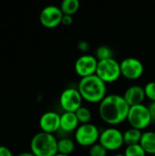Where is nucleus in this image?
Here are the masks:
<instances>
[{"label": "nucleus", "mask_w": 155, "mask_h": 156, "mask_svg": "<svg viewBox=\"0 0 155 156\" xmlns=\"http://www.w3.org/2000/svg\"><path fill=\"white\" fill-rule=\"evenodd\" d=\"M16 156H35L31 152H24V153H21L19 154L18 155Z\"/></svg>", "instance_id": "cd10ccee"}, {"label": "nucleus", "mask_w": 155, "mask_h": 156, "mask_svg": "<svg viewBox=\"0 0 155 156\" xmlns=\"http://www.w3.org/2000/svg\"><path fill=\"white\" fill-rule=\"evenodd\" d=\"M99 143L108 151H116L123 144V133L116 127H108L100 132Z\"/></svg>", "instance_id": "0eeeda50"}, {"label": "nucleus", "mask_w": 155, "mask_h": 156, "mask_svg": "<svg viewBox=\"0 0 155 156\" xmlns=\"http://www.w3.org/2000/svg\"><path fill=\"white\" fill-rule=\"evenodd\" d=\"M122 76L128 80H137L142 77L144 71V66L143 62L134 57H129L123 58L120 62Z\"/></svg>", "instance_id": "9d476101"}, {"label": "nucleus", "mask_w": 155, "mask_h": 156, "mask_svg": "<svg viewBox=\"0 0 155 156\" xmlns=\"http://www.w3.org/2000/svg\"><path fill=\"white\" fill-rule=\"evenodd\" d=\"M63 13L59 6L50 5L45 6L39 14V21L42 26L48 28H53L61 24Z\"/></svg>", "instance_id": "9b49d317"}, {"label": "nucleus", "mask_w": 155, "mask_h": 156, "mask_svg": "<svg viewBox=\"0 0 155 156\" xmlns=\"http://www.w3.org/2000/svg\"><path fill=\"white\" fill-rule=\"evenodd\" d=\"M82 101L78 88H66L59 96V104L64 112H76L82 106Z\"/></svg>", "instance_id": "6e6552de"}, {"label": "nucleus", "mask_w": 155, "mask_h": 156, "mask_svg": "<svg viewBox=\"0 0 155 156\" xmlns=\"http://www.w3.org/2000/svg\"><path fill=\"white\" fill-rule=\"evenodd\" d=\"M30 152L35 156H55L58 154V139L52 133L39 132L30 141Z\"/></svg>", "instance_id": "7ed1b4c3"}, {"label": "nucleus", "mask_w": 155, "mask_h": 156, "mask_svg": "<svg viewBox=\"0 0 155 156\" xmlns=\"http://www.w3.org/2000/svg\"><path fill=\"white\" fill-rule=\"evenodd\" d=\"M99 60L94 55L83 54L79 56L74 64V69L80 78H85L96 74Z\"/></svg>", "instance_id": "1a4fd4ad"}, {"label": "nucleus", "mask_w": 155, "mask_h": 156, "mask_svg": "<svg viewBox=\"0 0 155 156\" xmlns=\"http://www.w3.org/2000/svg\"><path fill=\"white\" fill-rule=\"evenodd\" d=\"M123 97L130 106L142 104L144 99L146 98L144 88L137 84L131 85L125 90L123 93Z\"/></svg>", "instance_id": "ddd939ff"}, {"label": "nucleus", "mask_w": 155, "mask_h": 156, "mask_svg": "<svg viewBox=\"0 0 155 156\" xmlns=\"http://www.w3.org/2000/svg\"><path fill=\"white\" fill-rule=\"evenodd\" d=\"M75 142L69 137H62L58 140V154L70 155L75 150Z\"/></svg>", "instance_id": "dca6fc26"}, {"label": "nucleus", "mask_w": 155, "mask_h": 156, "mask_svg": "<svg viewBox=\"0 0 155 156\" xmlns=\"http://www.w3.org/2000/svg\"><path fill=\"white\" fill-rule=\"evenodd\" d=\"M112 156H125L123 154H114V155Z\"/></svg>", "instance_id": "c85d7f7f"}, {"label": "nucleus", "mask_w": 155, "mask_h": 156, "mask_svg": "<svg viewBox=\"0 0 155 156\" xmlns=\"http://www.w3.org/2000/svg\"><path fill=\"white\" fill-rule=\"evenodd\" d=\"M78 90L82 99L90 103H100L107 95L106 83L96 74L81 78L78 84Z\"/></svg>", "instance_id": "f03ea898"}, {"label": "nucleus", "mask_w": 155, "mask_h": 156, "mask_svg": "<svg viewBox=\"0 0 155 156\" xmlns=\"http://www.w3.org/2000/svg\"><path fill=\"white\" fill-rule=\"evenodd\" d=\"M59 7L64 15L72 16L79 8V0H63Z\"/></svg>", "instance_id": "a211bd4d"}, {"label": "nucleus", "mask_w": 155, "mask_h": 156, "mask_svg": "<svg viewBox=\"0 0 155 156\" xmlns=\"http://www.w3.org/2000/svg\"><path fill=\"white\" fill-rule=\"evenodd\" d=\"M100 133V132L99 128L91 122L79 124V126L75 131V142L81 146L90 147L99 142Z\"/></svg>", "instance_id": "423d86ee"}, {"label": "nucleus", "mask_w": 155, "mask_h": 156, "mask_svg": "<svg viewBox=\"0 0 155 156\" xmlns=\"http://www.w3.org/2000/svg\"><path fill=\"white\" fill-rule=\"evenodd\" d=\"M39 127L41 132L54 134L60 130V115L54 111L44 112L39 119Z\"/></svg>", "instance_id": "f8f14e48"}, {"label": "nucleus", "mask_w": 155, "mask_h": 156, "mask_svg": "<svg viewBox=\"0 0 155 156\" xmlns=\"http://www.w3.org/2000/svg\"><path fill=\"white\" fill-rule=\"evenodd\" d=\"M127 121L132 128L141 131L146 129L153 122L148 106L143 103L130 107Z\"/></svg>", "instance_id": "39448f33"}, {"label": "nucleus", "mask_w": 155, "mask_h": 156, "mask_svg": "<svg viewBox=\"0 0 155 156\" xmlns=\"http://www.w3.org/2000/svg\"><path fill=\"white\" fill-rule=\"evenodd\" d=\"M0 156H14L11 150L5 146V145H0Z\"/></svg>", "instance_id": "a878e982"}, {"label": "nucleus", "mask_w": 155, "mask_h": 156, "mask_svg": "<svg viewBox=\"0 0 155 156\" xmlns=\"http://www.w3.org/2000/svg\"><path fill=\"white\" fill-rule=\"evenodd\" d=\"M77 47H78V48L80 50V51H82V52H87V51H89V49H90V43L88 42V41H86V40H79L78 41V43H77Z\"/></svg>", "instance_id": "b1692460"}, {"label": "nucleus", "mask_w": 155, "mask_h": 156, "mask_svg": "<svg viewBox=\"0 0 155 156\" xmlns=\"http://www.w3.org/2000/svg\"><path fill=\"white\" fill-rule=\"evenodd\" d=\"M148 109L151 114L152 122H155V101H151V103L148 105Z\"/></svg>", "instance_id": "bb28decb"}, {"label": "nucleus", "mask_w": 155, "mask_h": 156, "mask_svg": "<svg viewBox=\"0 0 155 156\" xmlns=\"http://www.w3.org/2000/svg\"><path fill=\"white\" fill-rule=\"evenodd\" d=\"M96 75L106 84L116 81L122 76L120 62L114 58L99 60Z\"/></svg>", "instance_id": "20e7f679"}, {"label": "nucleus", "mask_w": 155, "mask_h": 156, "mask_svg": "<svg viewBox=\"0 0 155 156\" xmlns=\"http://www.w3.org/2000/svg\"><path fill=\"white\" fill-rule=\"evenodd\" d=\"M55 156H70V155H66V154H57Z\"/></svg>", "instance_id": "c756f323"}, {"label": "nucleus", "mask_w": 155, "mask_h": 156, "mask_svg": "<svg viewBox=\"0 0 155 156\" xmlns=\"http://www.w3.org/2000/svg\"><path fill=\"white\" fill-rule=\"evenodd\" d=\"M143 132L135 128H129L123 133V141L126 145L140 144Z\"/></svg>", "instance_id": "f3484780"}, {"label": "nucleus", "mask_w": 155, "mask_h": 156, "mask_svg": "<svg viewBox=\"0 0 155 156\" xmlns=\"http://www.w3.org/2000/svg\"><path fill=\"white\" fill-rule=\"evenodd\" d=\"M123 154L125 156H146L147 154L140 144H136L126 145Z\"/></svg>", "instance_id": "6ab92c4d"}, {"label": "nucleus", "mask_w": 155, "mask_h": 156, "mask_svg": "<svg viewBox=\"0 0 155 156\" xmlns=\"http://www.w3.org/2000/svg\"><path fill=\"white\" fill-rule=\"evenodd\" d=\"M107 154L108 150L105 147H103L99 142L91 145L89 150L90 156H107Z\"/></svg>", "instance_id": "4be33fe9"}, {"label": "nucleus", "mask_w": 155, "mask_h": 156, "mask_svg": "<svg viewBox=\"0 0 155 156\" xmlns=\"http://www.w3.org/2000/svg\"><path fill=\"white\" fill-rule=\"evenodd\" d=\"M140 144L148 154H155V132H143Z\"/></svg>", "instance_id": "2eb2a0df"}, {"label": "nucleus", "mask_w": 155, "mask_h": 156, "mask_svg": "<svg viewBox=\"0 0 155 156\" xmlns=\"http://www.w3.org/2000/svg\"><path fill=\"white\" fill-rule=\"evenodd\" d=\"M73 22V16L70 15H64L62 16V20H61V24H63L64 26H69L71 25Z\"/></svg>", "instance_id": "393cba45"}, {"label": "nucleus", "mask_w": 155, "mask_h": 156, "mask_svg": "<svg viewBox=\"0 0 155 156\" xmlns=\"http://www.w3.org/2000/svg\"><path fill=\"white\" fill-rule=\"evenodd\" d=\"M95 57L97 58L98 60L111 58H113V51L110 47L101 45L97 48L95 51Z\"/></svg>", "instance_id": "412c9836"}, {"label": "nucleus", "mask_w": 155, "mask_h": 156, "mask_svg": "<svg viewBox=\"0 0 155 156\" xmlns=\"http://www.w3.org/2000/svg\"><path fill=\"white\" fill-rule=\"evenodd\" d=\"M75 113H76L77 118H78L80 124L89 123L91 120V117H92L91 112L90 111L89 108H87L85 106H81L80 108H79Z\"/></svg>", "instance_id": "aec40b11"}, {"label": "nucleus", "mask_w": 155, "mask_h": 156, "mask_svg": "<svg viewBox=\"0 0 155 156\" xmlns=\"http://www.w3.org/2000/svg\"><path fill=\"white\" fill-rule=\"evenodd\" d=\"M143 88L145 96L152 101H155V81L147 82Z\"/></svg>", "instance_id": "5701e85b"}, {"label": "nucleus", "mask_w": 155, "mask_h": 156, "mask_svg": "<svg viewBox=\"0 0 155 156\" xmlns=\"http://www.w3.org/2000/svg\"><path fill=\"white\" fill-rule=\"evenodd\" d=\"M130 105L123 95L107 94L99 103V114L100 119L111 125H117L127 120Z\"/></svg>", "instance_id": "f257e3e1"}, {"label": "nucleus", "mask_w": 155, "mask_h": 156, "mask_svg": "<svg viewBox=\"0 0 155 156\" xmlns=\"http://www.w3.org/2000/svg\"><path fill=\"white\" fill-rule=\"evenodd\" d=\"M79 126V122L75 112H64L60 114V130L64 133H71L76 131Z\"/></svg>", "instance_id": "4468645a"}]
</instances>
